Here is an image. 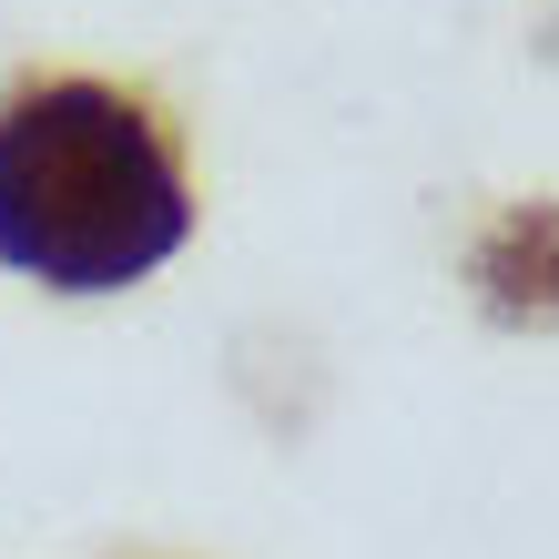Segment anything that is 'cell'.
Listing matches in <instances>:
<instances>
[{"label":"cell","mask_w":559,"mask_h":559,"mask_svg":"<svg viewBox=\"0 0 559 559\" xmlns=\"http://www.w3.org/2000/svg\"><path fill=\"white\" fill-rule=\"evenodd\" d=\"M193 183L143 92L41 72L0 103V265L61 295H112L174 265Z\"/></svg>","instance_id":"obj_1"}]
</instances>
